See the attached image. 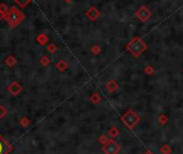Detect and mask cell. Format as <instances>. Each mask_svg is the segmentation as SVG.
<instances>
[{
    "label": "cell",
    "instance_id": "52a82bcc",
    "mask_svg": "<svg viewBox=\"0 0 183 154\" xmlns=\"http://www.w3.org/2000/svg\"><path fill=\"white\" fill-rule=\"evenodd\" d=\"M106 87H107V90H108L110 93H113L114 90H117V83L115 81H113V80H110V81L107 83Z\"/></svg>",
    "mask_w": 183,
    "mask_h": 154
},
{
    "label": "cell",
    "instance_id": "7a4b0ae2",
    "mask_svg": "<svg viewBox=\"0 0 183 154\" xmlns=\"http://www.w3.org/2000/svg\"><path fill=\"white\" fill-rule=\"evenodd\" d=\"M121 120L123 121V123L127 126L128 128H134L137 124L139 123L140 117L136 114V112L132 110H128L122 115Z\"/></svg>",
    "mask_w": 183,
    "mask_h": 154
},
{
    "label": "cell",
    "instance_id": "e0dca14e",
    "mask_svg": "<svg viewBox=\"0 0 183 154\" xmlns=\"http://www.w3.org/2000/svg\"><path fill=\"white\" fill-rule=\"evenodd\" d=\"M21 124H22V125L24 126V127L28 126V124H29L28 119H27V117H24V119H22V120H21Z\"/></svg>",
    "mask_w": 183,
    "mask_h": 154
},
{
    "label": "cell",
    "instance_id": "5bb4252c",
    "mask_svg": "<svg viewBox=\"0 0 183 154\" xmlns=\"http://www.w3.org/2000/svg\"><path fill=\"white\" fill-rule=\"evenodd\" d=\"M99 141H100V143L104 145V144H106L109 140H108V138H107L106 135H101V136H100V138H99Z\"/></svg>",
    "mask_w": 183,
    "mask_h": 154
},
{
    "label": "cell",
    "instance_id": "4fadbf2b",
    "mask_svg": "<svg viewBox=\"0 0 183 154\" xmlns=\"http://www.w3.org/2000/svg\"><path fill=\"white\" fill-rule=\"evenodd\" d=\"M90 100L93 101V102H95V104H97L98 101L100 100V97L98 94H93L92 95V97H90Z\"/></svg>",
    "mask_w": 183,
    "mask_h": 154
},
{
    "label": "cell",
    "instance_id": "ac0fdd59",
    "mask_svg": "<svg viewBox=\"0 0 183 154\" xmlns=\"http://www.w3.org/2000/svg\"><path fill=\"white\" fill-rule=\"evenodd\" d=\"M6 114H7V110H6V109H3L2 107H0V117H5Z\"/></svg>",
    "mask_w": 183,
    "mask_h": 154
},
{
    "label": "cell",
    "instance_id": "d6986e66",
    "mask_svg": "<svg viewBox=\"0 0 183 154\" xmlns=\"http://www.w3.org/2000/svg\"><path fill=\"white\" fill-rule=\"evenodd\" d=\"M49 63H50V60L48 57H43V58H42V64H43V65H45V66H47Z\"/></svg>",
    "mask_w": 183,
    "mask_h": 154
},
{
    "label": "cell",
    "instance_id": "2e32d148",
    "mask_svg": "<svg viewBox=\"0 0 183 154\" xmlns=\"http://www.w3.org/2000/svg\"><path fill=\"white\" fill-rule=\"evenodd\" d=\"M144 71H146L147 73H149V75H152L153 72H154V69H153V67L151 66H148L144 68Z\"/></svg>",
    "mask_w": 183,
    "mask_h": 154
},
{
    "label": "cell",
    "instance_id": "9a60e30c",
    "mask_svg": "<svg viewBox=\"0 0 183 154\" xmlns=\"http://www.w3.org/2000/svg\"><path fill=\"white\" fill-rule=\"evenodd\" d=\"M92 51H93L94 54H98L100 52V48L98 44H95V45H93V48H92Z\"/></svg>",
    "mask_w": 183,
    "mask_h": 154
},
{
    "label": "cell",
    "instance_id": "8992f818",
    "mask_svg": "<svg viewBox=\"0 0 183 154\" xmlns=\"http://www.w3.org/2000/svg\"><path fill=\"white\" fill-rule=\"evenodd\" d=\"M86 16L90 21H96L100 16V11L96 7H90L88 9V11L86 12Z\"/></svg>",
    "mask_w": 183,
    "mask_h": 154
},
{
    "label": "cell",
    "instance_id": "ffe728a7",
    "mask_svg": "<svg viewBox=\"0 0 183 154\" xmlns=\"http://www.w3.org/2000/svg\"><path fill=\"white\" fill-rule=\"evenodd\" d=\"M146 154H153V153L151 151H148V152H146Z\"/></svg>",
    "mask_w": 183,
    "mask_h": 154
},
{
    "label": "cell",
    "instance_id": "44dd1931",
    "mask_svg": "<svg viewBox=\"0 0 183 154\" xmlns=\"http://www.w3.org/2000/svg\"><path fill=\"white\" fill-rule=\"evenodd\" d=\"M65 1H67V2H69V1H72V0H65Z\"/></svg>",
    "mask_w": 183,
    "mask_h": 154
},
{
    "label": "cell",
    "instance_id": "30bf717a",
    "mask_svg": "<svg viewBox=\"0 0 183 154\" xmlns=\"http://www.w3.org/2000/svg\"><path fill=\"white\" fill-rule=\"evenodd\" d=\"M56 67H57V68L59 69L60 71H64L65 69L67 68V64L64 62V60H62V62H59V63H58V64H57V66H56Z\"/></svg>",
    "mask_w": 183,
    "mask_h": 154
},
{
    "label": "cell",
    "instance_id": "8fae6325",
    "mask_svg": "<svg viewBox=\"0 0 183 154\" xmlns=\"http://www.w3.org/2000/svg\"><path fill=\"white\" fill-rule=\"evenodd\" d=\"M161 152L163 154H169L170 152H171V150H170L169 145H163L162 149H161Z\"/></svg>",
    "mask_w": 183,
    "mask_h": 154
},
{
    "label": "cell",
    "instance_id": "5b68a950",
    "mask_svg": "<svg viewBox=\"0 0 183 154\" xmlns=\"http://www.w3.org/2000/svg\"><path fill=\"white\" fill-rule=\"evenodd\" d=\"M11 150H12V147L7 142V140L0 135V154H9Z\"/></svg>",
    "mask_w": 183,
    "mask_h": 154
},
{
    "label": "cell",
    "instance_id": "9c48e42d",
    "mask_svg": "<svg viewBox=\"0 0 183 154\" xmlns=\"http://www.w3.org/2000/svg\"><path fill=\"white\" fill-rule=\"evenodd\" d=\"M109 134H110V136L112 137V138H115V137L119 135V129L115 127H112L110 130H109Z\"/></svg>",
    "mask_w": 183,
    "mask_h": 154
},
{
    "label": "cell",
    "instance_id": "277c9868",
    "mask_svg": "<svg viewBox=\"0 0 183 154\" xmlns=\"http://www.w3.org/2000/svg\"><path fill=\"white\" fill-rule=\"evenodd\" d=\"M151 15H152V13H151V11L146 6H142V7H140L139 9L136 11V17L141 21V22L148 21L149 18L151 17Z\"/></svg>",
    "mask_w": 183,
    "mask_h": 154
},
{
    "label": "cell",
    "instance_id": "ba28073f",
    "mask_svg": "<svg viewBox=\"0 0 183 154\" xmlns=\"http://www.w3.org/2000/svg\"><path fill=\"white\" fill-rule=\"evenodd\" d=\"M10 92L12 93V94H14V95H16L18 92H20L21 90H22V87H21L20 85H18L17 83H12V85L10 86Z\"/></svg>",
    "mask_w": 183,
    "mask_h": 154
},
{
    "label": "cell",
    "instance_id": "3957f363",
    "mask_svg": "<svg viewBox=\"0 0 183 154\" xmlns=\"http://www.w3.org/2000/svg\"><path fill=\"white\" fill-rule=\"evenodd\" d=\"M102 151L106 154H117L120 151V145L114 140H109L106 144H104Z\"/></svg>",
    "mask_w": 183,
    "mask_h": 154
},
{
    "label": "cell",
    "instance_id": "7c38bea8",
    "mask_svg": "<svg viewBox=\"0 0 183 154\" xmlns=\"http://www.w3.org/2000/svg\"><path fill=\"white\" fill-rule=\"evenodd\" d=\"M167 121H168V117H166L165 114H162L161 117H158V122L161 124H166V123H167Z\"/></svg>",
    "mask_w": 183,
    "mask_h": 154
},
{
    "label": "cell",
    "instance_id": "6da1fadb",
    "mask_svg": "<svg viewBox=\"0 0 183 154\" xmlns=\"http://www.w3.org/2000/svg\"><path fill=\"white\" fill-rule=\"evenodd\" d=\"M125 48L128 52H130V53L135 56V57H139V56L143 53L144 51L147 50L148 46H147L146 42H144L141 38L135 37V38H132V39L130 40L127 44H126Z\"/></svg>",
    "mask_w": 183,
    "mask_h": 154
}]
</instances>
